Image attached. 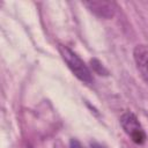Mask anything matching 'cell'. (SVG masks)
Masks as SVG:
<instances>
[{"instance_id":"obj_6","label":"cell","mask_w":148,"mask_h":148,"mask_svg":"<svg viewBox=\"0 0 148 148\" xmlns=\"http://www.w3.org/2000/svg\"><path fill=\"white\" fill-rule=\"evenodd\" d=\"M69 148H83V146L81 145V142L76 139H71L69 141Z\"/></svg>"},{"instance_id":"obj_5","label":"cell","mask_w":148,"mask_h":148,"mask_svg":"<svg viewBox=\"0 0 148 148\" xmlns=\"http://www.w3.org/2000/svg\"><path fill=\"white\" fill-rule=\"evenodd\" d=\"M90 65H91L92 71H94L95 73H97L98 75H108V74H109L108 69L103 66V64H102L98 59L92 58V59L90 60Z\"/></svg>"},{"instance_id":"obj_3","label":"cell","mask_w":148,"mask_h":148,"mask_svg":"<svg viewBox=\"0 0 148 148\" xmlns=\"http://www.w3.org/2000/svg\"><path fill=\"white\" fill-rule=\"evenodd\" d=\"M133 58L140 75L148 82V45H136L133 51Z\"/></svg>"},{"instance_id":"obj_7","label":"cell","mask_w":148,"mask_h":148,"mask_svg":"<svg viewBox=\"0 0 148 148\" xmlns=\"http://www.w3.org/2000/svg\"><path fill=\"white\" fill-rule=\"evenodd\" d=\"M90 148H105L103 145H101V143H98V142H91L90 143Z\"/></svg>"},{"instance_id":"obj_2","label":"cell","mask_w":148,"mask_h":148,"mask_svg":"<svg viewBox=\"0 0 148 148\" xmlns=\"http://www.w3.org/2000/svg\"><path fill=\"white\" fill-rule=\"evenodd\" d=\"M120 125L124 130V132L131 138V140L138 145H142L147 136H146V133L139 121V119L136 118V116L131 112V111H127L125 113L121 114L120 117Z\"/></svg>"},{"instance_id":"obj_1","label":"cell","mask_w":148,"mask_h":148,"mask_svg":"<svg viewBox=\"0 0 148 148\" xmlns=\"http://www.w3.org/2000/svg\"><path fill=\"white\" fill-rule=\"evenodd\" d=\"M58 51H59L61 58L64 59V61L67 64L68 68L72 71V73L80 81H82L83 83H87V84H91L94 82L91 72L88 68V66L69 47H67L66 45L59 44L58 45Z\"/></svg>"},{"instance_id":"obj_4","label":"cell","mask_w":148,"mask_h":148,"mask_svg":"<svg viewBox=\"0 0 148 148\" xmlns=\"http://www.w3.org/2000/svg\"><path fill=\"white\" fill-rule=\"evenodd\" d=\"M83 5L96 16L102 18H111L114 15L116 5L110 1H89L83 2Z\"/></svg>"}]
</instances>
